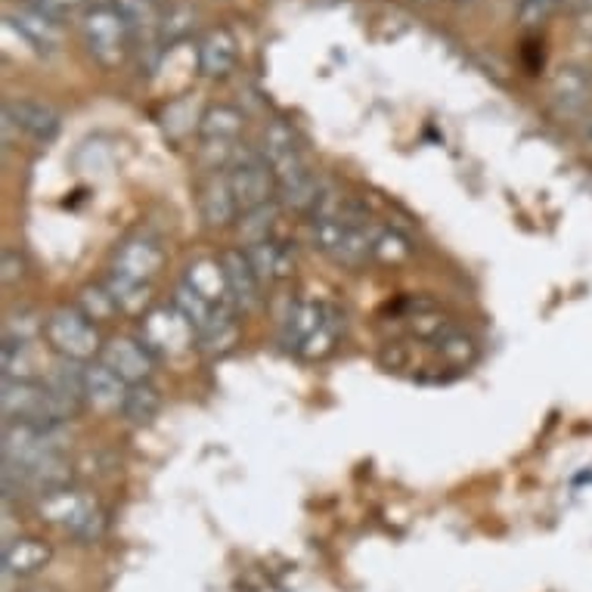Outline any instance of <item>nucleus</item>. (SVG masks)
Instances as JSON below:
<instances>
[{
  "label": "nucleus",
  "mask_w": 592,
  "mask_h": 592,
  "mask_svg": "<svg viewBox=\"0 0 592 592\" xmlns=\"http://www.w3.org/2000/svg\"><path fill=\"white\" fill-rule=\"evenodd\" d=\"M0 406L7 422H32V425H63L75 416L79 401H69L60 391L41 382H17L3 378Z\"/></svg>",
  "instance_id": "f257e3e1"
},
{
  "label": "nucleus",
  "mask_w": 592,
  "mask_h": 592,
  "mask_svg": "<svg viewBox=\"0 0 592 592\" xmlns=\"http://www.w3.org/2000/svg\"><path fill=\"white\" fill-rule=\"evenodd\" d=\"M38 515L60 528L75 540H96L103 533V512L96 506V499L84 490H72V487H60L53 494H44L38 502Z\"/></svg>",
  "instance_id": "f03ea898"
},
{
  "label": "nucleus",
  "mask_w": 592,
  "mask_h": 592,
  "mask_svg": "<svg viewBox=\"0 0 592 592\" xmlns=\"http://www.w3.org/2000/svg\"><path fill=\"white\" fill-rule=\"evenodd\" d=\"M44 339L63 360L87 363L100 351V332L79 308H56L44 320Z\"/></svg>",
  "instance_id": "7ed1b4c3"
},
{
  "label": "nucleus",
  "mask_w": 592,
  "mask_h": 592,
  "mask_svg": "<svg viewBox=\"0 0 592 592\" xmlns=\"http://www.w3.org/2000/svg\"><path fill=\"white\" fill-rule=\"evenodd\" d=\"M227 180L233 187L239 211H255L261 205H270V199L277 196V177L270 172L264 156L255 149H236Z\"/></svg>",
  "instance_id": "20e7f679"
},
{
  "label": "nucleus",
  "mask_w": 592,
  "mask_h": 592,
  "mask_svg": "<svg viewBox=\"0 0 592 592\" xmlns=\"http://www.w3.org/2000/svg\"><path fill=\"white\" fill-rule=\"evenodd\" d=\"M196 339V329L189 326V320L177 308H156L143 316L141 323V342L153 357H180L187 354L189 344Z\"/></svg>",
  "instance_id": "39448f33"
},
{
  "label": "nucleus",
  "mask_w": 592,
  "mask_h": 592,
  "mask_svg": "<svg viewBox=\"0 0 592 592\" xmlns=\"http://www.w3.org/2000/svg\"><path fill=\"white\" fill-rule=\"evenodd\" d=\"M125 19L118 10H91L84 22H81V32L84 41L94 53L100 63L115 65L122 60V48H125Z\"/></svg>",
  "instance_id": "423d86ee"
},
{
  "label": "nucleus",
  "mask_w": 592,
  "mask_h": 592,
  "mask_svg": "<svg viewBox=\"0 0 592 592\" xmlns=\"http://www.w3.org/2000/svg\"><path fill=\"white\" fill-rule=\"evenodd\" d=\"M165 264V255L158 249L153 239H143V236H134V239H125L115 255H112V273H122L127 280L137 282H153L158 277V270Z\"/></svg>",
  "instance_id": "0eeeda50"
},
{
  "label": "nucleus",
  "mask_w": 592,
  "mask_h": 592,
  "mask_svg": "<svg viewBox=\"0 0 592 592\" xmlns=\"http://www.w3.org/2000/svg\"><path fill=\"white\" fill-rule=\"evenodd\" d=\"M261 156H264V162L270 165L277 184H280V180H289V177H295V174L301 172H308L295 134L285 125L267 127L264 141H261Z\"/></svg>",
  "instance_id": "6e6552de"
},
{
  "label": "nucleus",
  "mask_w": 592,
  "mask_h": 592,
  "mask_svg": "<svg viewBox=\"0 0 592 592\" xmlns=\"http://www.w3.org/2000/svg\"><path fill=\"white\" fill-rule=\"evenodd\" d=\"M100 363H106L125 385H143L153 373V354L143 347V342H131V339H112L103 347Z\"/></svg>",
  "instance_id": "1a4fd4ad"
},
{
  "label": "nucleus",
  "mask_w": 592,
  "mask_h": 592,
  "mask_svg": "<svg viewBox=\"0 0 592 592\" xmlns=\"http://www.w3.org/2000/svg\"><path fill=\"white\" fill-rule=\"evenodd\" d=\"M3 115L17 125L19 134L38 143H50L60 131V112L38 100H13L3 106Z\"/></svg>",
  "instance_id": "9d476101"
},
{
  "label": "nucleus",
  "mask_w": 592,
  "mask_h": 592,
  "mask_svg": "<svg viewBox=\"0 0 592 592\" xmlns=\"http://www.w3.org/2000/svg\"><path fill=\"white\" fill-rule=\"evenodd\" d=\"M220 264H224V273H227V282H230V295H233L236 308H242V311L258 308V304H261V285H264V282L258 280L249 255L242 249H227L220 255Z\"/></svg>",
  "instance_id": "9b49d317"
},
{
  "label": "nucleus",
  "mask_w": 592,
  "mask_h": 592,
  "mask_svg": "<svg viewBox=\"0 0 592 592\" xmlns=\"http://www.w3.org/2000/svg\"><path fill=\"white\" fill-rule=\"evenodd\" d=\"M189 289L196 295H202L208 304L215 308H236L233 295H230V282L224 273V264L215 258H199L187 267V277H184Z\"/></svg>",
  "instance_id": "f8f14e48"
},
{
  "label": "nucleus",
  "mask_w": 592,
  "mask_h": 592,
  "mask_svg": "<svg viewBox=\"0 0 592 592\" xmlns=\"http://www.w3.org/2000/svg\"><path fill=\"white\" fill-rule=\"evenodd\" d=\"M127 388L118 375L112 373L106 363H91L84 366V401L94 406V409H103V413H112V409H122L127 397Z\"/></svg>",
  "instance_id": "ddd939ff"
},
{
  "label": "nucleus",
  "mask_w": 592,
  "mask_h": 592,
  "mask_svg": "<svg viewBox=\"0 0 592 592\" xmlns=\"http://www.w3.org/2000/svg\"><path fill=\"white\" fill-rule=\"evenodd\" d=\"M53 559V549L38 537H19L3 546V571L7 577H32L44 571Z\"/></svg>",
  "instance_id": "4468645a"
},
{
  "label": "nucleus",
  "mask_w": 592,
  "mask_h": 592,
  "mask_svg": "<svg viewBox=\"0 0 592 592\" xmlns=\"http://www.w3.org/2000/svg\"><path fill=\"white\" fill-rule=\"evenodd\" d=\"M323 316H326V304H316V301H295L292 304V311L285 313V320H282V342L285 347H292V351H304V344L311 342L313 332L320 329L323 323Z\"/></svg>",
  "instance_id": "2eb2a0df"
},
{
  "label": "nucleus",
  "mask_w": 592,
  "mask_h": 592,
  "mask_svg": "<svg viewBox=\"0 0 592 592\" xmlns=\"http://www.w3.org/2000/svg\"><path fill=\"white\" fill-rule=\"evenodd\" d=\"M199 211H202L208 227H227V224H233V220L242 215L239 205H236L233 187H230L227 177H211V180L205 184L202 196H199Z\"/></svg>",
  "instance_id": "dca6fc26"
},
{
  "label": "nucleus",
  "mask_w": 592,
  "mask_h": 592,
  "mask_svg": "<svg viewBox=\"0 0 592 592\" xmlns=\"http://www.w3.org/2000/svg\"><path fill=\"white\" fill-rule=\"evenodd\" d=\"M246 255H249L251 267H255V273H258L261 282L285 280L292 273V251L285 249L282 242H277L273 236L264 239V242L246 246Z\"/></svg>",
  "instance_id": "f3484780"
},
{
  "label": "nucleus",
  "mask_w": 592,
  "mask_h": 592,
  "mask_svg": "<svg viewBox=\"0 0 592 592\" xmlns=\"http://www.w3.org/2000/svg\"><path fill=\"white\" fill-rule=\"evenodd\" d=\"M199 131H202L205 146H233L242 131V115L230 106H218V110L205 112Z\"/></svg>",
  "instance_id": "a211bd4d"
},
{
  "label": "nucleus",
  "mask_w": 592,
  "mask_h": 592,
  "mask_svg": "<svg viewBox=\"0 0 592 592\" xmlns=\"http://www.w3.org/2000/svg\"><path fill=\"white\" fill-rule=\"evenodd\" d=\"M199 63H202L205 75L211 79H220L227 75L236 63V41L227 32L208 34L202 41V50H199Z\"/></svg>",
  "instance_id": "6ab92c4d"
},
{
  "label": "nucleus",
  "mask_w": 592,
  "mask_h": 592,
  "mask_svg": "<svg viewBox=\"0 0 592 592\" xmlns=\"http://www.w3.org/2000/svg\"><path fill=\"white\" fill-rule=\"evenodd\" d=\"M323 189V180H316L313 172H301L289 180H280L277 184V196H280V205L285 208H295V211H311L316 196Z\"/></svg>",
  "instance_id": "aec40b11"
},
{
  "label": "nucleus",
  "mask_w": 592,
  "mask_h": 592,
  "mask_svg": "<svg viewBox=\"0 0 592 592\" xmlns=\"http://www.w3.org/2000/svg\"><path fill=\"white\" fill-rule=\"evenodd\" d=\"M38 366L41 357L34 351V342H3V378L34 382Z\"/></svg>",
  "instance_id": "412c9836"
},
{
  "label": "nucleus",
  "mask_w": 592,
  "mask_h": 592,
  "mask_svg": "<svg viewBox=\"0 0 592 592\" xmlns=\"http://www.w3.org/2000/svg\"><path fill=\"white\" fill-rule=\"evenodd\" d=\"M162 409V397H158V391L149 385V382H143V385H131L127 388L125 404H122V416L127 422H134V425H146V422L156 419V413Z\"/></svg>",
  "instance_id": "4be33fe9"
},
{
  "label": "nucleus",
  "mask_w": 592,
  "mask_h": 592,
  "mask_svg": "<svg viewBox=\"0 0 592 592\" xmlns=\"http://www.w3.org/2000/svg\"><path fill=\"white\" fill-rule=\"evenodd\" d=\"M106 289L115 298V304H118V311L125 313H141L146 304H149V282H137V280H127L122 273H112L106 277Z\"/></svg>",
  "instance_id": "5701e85b"
},
{
  "label": "nucleus",
  "mask_w": 592,
  "mask_h": 592,
  "mask_svg": "<svg viewBox=\"0 0 592 592\" xmlns=\"http://www.w3.org/2000/svg\"><path fill=\"white\" fill-rule=\"evenodd\" d=\"M174 308H177V311L187 316L189 326L196 329V335L211 326V320H215V316H218V311H220V308H215V304H208V301H205L202 295H196V292L189 289L187 282H180V285H177V295H174Z\"/></svg>",
  "instance_id": "b1692460"
},
{
  "label": "nucleus",
  "mask_w": 592,
  "mask_h": 592,
  "mask_svg": "<svg viewBox=\"0 0 592 592\" xmlns=\"http://www.w3.org/2000/svg\"><path fill=\"white\" fill-rule=\"evenodd\" d=\"M273 220H277V205H261L255 211H242L239 215V239L246 246H255V242H264L270 239V230H273Z\"/></svg>",
  "instance_id": "393cba45"
},
{
  "label": "nucleus",
  "mask_w": 592,
  "mask_h": 592,
  "mask_svg": "<svg viewBox=\"0 0 592 592\" xmlns=\"http://www.w3.org/2000/svg\"><path fill=\"white\" fill-rule=\"evenodd\" d=\"M552 96H555V106H559V112H564V115H574V112L583 106L586 81H583V75H580L577 69H561V75H559V81H555V91H552Z\"/></svg>",
  "instance_id": "a878e982"
},
{
  "label": "nucleus",
  "mask_w": 592,
  "mask_h": 592,
  "mask_svg": "<svg viewBox=\"0 0 592 592\" xmlns=\"http://www.w3.org/2000/svg\"><path fill=\"white\" fill-rule=\"evenodd\" d=\"M79 311L91 320V323H106L115 316L118 311V304H115V298L106 289V282L103 285H87V289H81L79 298Z\"/></svg>",
  "instance_id": "bb28decb"
},
{
  "label": "nucleus",
  "mask_w": 592,
  "mask_h": 592,
  "mask_svg": "<svg viewBox=\"0 0 592 592\" xmlns=\"http://www.w3.org/2000/svg\"><path fill=\"white\" fill-rule=\"evenodd\" d=\"M437 354L447 360L450 366H468L471 360L478 357V344H475L471 335L453 329V332H447V335L437 342Z\"/></svg>",
  "instance_id": "cd10ccee"
},
{
  "label": "nucleus",
  "mask_w": 592,
  "mask_h": 592,
  "mask_svg": "<svg viewBox=\"0 0 592 592\" xmlns=\"http://www.w3.org/2000/svg\"><path fill=\"white\" fill-rule=\"evenodd\" d=\"M409 242L401 233H391V230H375L373 236V258L385 261V264H401L409 258Z\"/></svg>",
  "instance_id": "c85d7f7f"
},
{
  "label": "nucleus",
  "mask_w": 592,
  "mask_h": 592,
  "mask_svg": "<svg viewBox=\"0 0 592 592\" xmlns=\"http://www.w3.org/2000/svg\"><path fill=\"white\" fill-rule=\"evenodd\" d=\"M17 29H22V34L32 41V44H38V48H53L56 44V25L50 22V17H44V13H22V17L17 19Z\"/></svg>",
  "instance_id": "c756f323"
},
{
  "label": "nucleus",
  "mask_w": 592,
  "mask_h": 592,
  "mask_svg": "<svg viewBox=\"0 0 592 592\" xmlns=\"http://www.w3.org/2000/svg\"><path fill=\"white\" fill-rule=\"evenodd\" d=\"M38 329H44L38 323L34 313H13L3 326V342H34Z\"/></svg>",
  "instance_id": "7c9ffc66"
},
{
  "label": "nucleus",
  "mask_w": 592,
  "mask_h": 592,
  "mask_svg": "<svg viewBox=\"0 0 592 592\" xmlns=\"http://www.w3.org/2000/svg\"><path fill=\"white\" fill-rule=\"evenodd\" d=\"M0 277L7 285H13L25 277V258L17 249H3V261H0Z\"/></svg>",
  "instance_id": "2f4dec72"
},
{
  "label": "nucleus",
  "mask_w": 592,
  "mask_h": 592,
  "mask_svg": "<svg viewBox=\"0 0 592 592\" xmlns=\"http://www.w3.org/2000/svg\"><path fill=\"white\" fill-rule=\"evenodd\" d=\"M555 3H559V0H525V3H521V17H525V22H540Z\"/></svg>",
  "instance_id": "473e14b6"
},
{
  "label": "nucleus",
  "mask_w": 592,
  "mask_h": 592,
  "mask_svg": "<svg viewBox=\"0 0 592 592\" xmlns=\"http://www.w3.org/2000/svg\"><path fill=\"white\" fill-rule=\"evenodd\" d=\"M586 141H590V146H592V115H590V122H586Z\"/></svg>",
  "instance_id": "72a5a7b5"
}]
</instances>
